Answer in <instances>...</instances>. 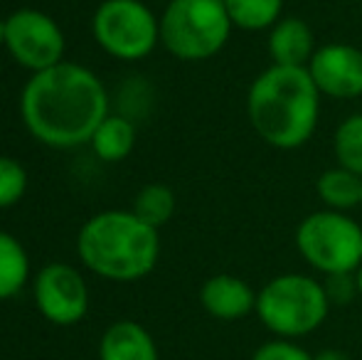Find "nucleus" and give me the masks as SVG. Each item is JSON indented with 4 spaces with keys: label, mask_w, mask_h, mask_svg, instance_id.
Listing matches in <instances>:
<instances>
[{
    "label": "nucleus",
    "mask_w": 362,
    "mask_h": 360,
    "mask_svg": "<svg viewBox=\"0 0 362 360\" xmlns=\"http://www.w3.org/2000/svg\"><path fill=\"white\" fill-rule=\"evenodd\" d=\"M23 124L49 149H76L91 141L109 116V94L91 69L59 62L37 72L20 96Z\"/></svg>",
    "instance_id": "obj_1"
},
{
    "label": "nucleus",
    "mask_w": 362,
    "mask_h": 360,
    "mask_svg": "<svg viewBox=\"0 0 362 360\" xmlns=\"http://www.w3.org/2000/svg\"><path fill=\"white\" fill-rule=\"evenodd\" d=\"M320 99L305 67L272 64L257 74L247 94L252 129L276 151H296L313 139L320 121Z\"/></svg>",
    "instance_id": "obj_2"
},
{
    "label": "nucleus",
    "mask_w": 362,
    "mask_h": 360,
    "mask_svg": "<svg viewBox=\"0 0 362 360\" xmlns=\"http://www.w3.org/2000/svg\"><path fill=\"white\" fill-rule=\"evenodd\" d=\"M76 252L86 269L111 281H139L160 257L158 230L134 210H104L89 217L76 237Z\"/></svg>",
    "instance_id": "obj_3"
},
{
    "label": "nucleus",
    "mask_w": 362,
    "mask_h": 360,
    "mask_svg": "<svg viewBox=\"0 0 362 360\" xmlns=\"http://www.w3.org/2000/svg\"><path fill=\"white\" fill-rule=\"evenodd\" d=\"M330 313L323 281L310 274L286 272L257 291V316L276 338H303L318 331Z\"/></svg>",
    "instance_id": "obj_4"
},
{
    "label": "nucleus",
    "mask_w": 362,
    "mask_h": 360,
    "mask_svg": "<svg viewBox=\"0 0 362 360\" xmlns=\"http://www.w3.org/2000/svg\"><path fill=\"white\" fill-rule=\"evenodd\" d=\"M232 30L222 0H170L160 15V45L182 62L215 57Z\"/></svg>",
    "instance_id": "obj_5"
},
{
    "label": "nucleus",
    "mask_w": 362,
    "mask_h": 360,
    "mask_svg": "<svg viewBox=\"0 0 362 360\" xmlns=\"http://www.w3.org/2000/svg\"><path fill=\"white\" fill-rule=\"evenodd\" d=\"M296 250L323 277L358 272L362 265V225L350 212L315 210L296 227Z\"/></svg>",
    "instance_id": "obj_6"
},
{
    "label": "nucleus",
    "mask_w": 362,
    "mask_h": 360,
    "mask_svg": "<svg viewBox=\"0 0 362 360\" xmlns=\"http://www.w3.org/2000/svg\"><path fill=\"white\" fill-rule=\"evenodd\" d=\"M96 42L111 57L136 62L160 42V18L144 0H104L91 20Z\"/></svg>",
    "instance_id": "obj_7"
},
{
    "label": "nucleus",
    "mask_w": 362,
    "mask_h": 360,
    "mask_svg": "<svg viewBox=\"0 0 362 360\" xmlns=\"http://www.w3.org/2000/svg\"><path fill=\"white\" fill-rule=\"evenodd\" d=\"M5 50L20 67L33 74L45 72L64 62L62 28L47 13L33 8L15 10L5 18Z\"/></svg>",
    "instance_id": "obj_8"
},
{
    "label": "nucleus",
    "mask_w": 362,
    "mask_h": 360,
    "mask_svg": "<svg viewBox=\"0 0 362 360\" xmlns=\"http://www.w3.org/2000/svg\"><path fill=\"white\" fill-rule=\"evenodd\" d=\"M37 311L54 326H74L89 311V289L74 267L54 262L35 277Z\"/></svg>",
    "instance_id": "obj_9"
},
{
    "label": "nucleus",
    "mask_w": 362,
    "mask_h": 360,
    "mask_svg": "<svg viewBox=\"0 0 362 360\" xmlns=\"http://www.w3.org/2000/svg\"><path fill=\"white\" fill-rule=\"evenodd\" d=\"M308 74L323 96L340 101L362 96V50L350 42H325L308 62Z\"/></svg>",
    "instance_id": "obj_10"
},
{
    "label": "nucleus",
    "mask_w": 362,
    "mask_h": 360,
    "mask_svg": "<svg viewBox=\"0 0 362 360\" xmlns=\"http://www.w3.org/2000/svg\"><path fill=\"white\" fill-rule=\"evenodd\" d=\"M200 303L212 318L232 323L257 313V291L237 274H215L200 286Z\"/></svg>",
    "instance_id": "obj_11"
},
{
    "label": "nucleus",
    "mask_w": 362,
    "mask_h": 360,
    "mask_svg": "<svg viewBox=\"0 0 362 360\" xmlns=\"http://www.w3.org/2000/svg\"><path fill=\"white\" fill-rule=\"evenodd\" d=\"M267 50L272 64H279V67H308L318 45H315V35L305 20L281 18L269 30Z\"/></svg>",
    "instance_id": "obj_12"
},
{
    "label": "nucleus",
    "mask_w": 362,
    "mask_h": 360,
    "mask_svg": "<svg viewBox=\"0 0 362 360\" xmlns=\"http://www.w3.org/2000/svg\"><path fill=\"white\" fill-rule=\"evenodd\" d=\"M99 360H158V346L141 323L116 321L101 336Z\"/></svg>",
    "instance_id": "obj_13"
},
{
    "label": "nucleus",
    "mask_w": 362,
    "mask_h": 360,
    "mask_svg": "<svg viewBox=\"0 0 362 360\" xmlns=\"http://www.w3.org/2000/svg\"><path fill=\"white\" fill-rule=\"evenodd\" d=\"M315 192H318L323 207L338 212H350L355 207H360L362 202V175L343 168V166H333V168L323 170L318 175Z\"/></svg>",
    "instance_id": "obj_14"
},
{
    "label": "nucleus",
    "mask_w": 362,
    "mask_h": 360,
    "mask_svg": "<svg viewBox=\"0 0 362 360\" xmlns=\"http://www.w3.org/2000/svg\"><path fill=\"white\" fill-rule=\"evenodd\" d=\"M89 144L94 146V153L99 156L101 161H106V163L124 161L136 146L134 121L119 114H109L99 124V129L94 131Z\"/></svg>",
    "instance_id": "obj_15"
},
{
    "label": "nucleus",
    "mask_w": 362,
    "mask_h": 360,
    "mask_svg": "<svg viewBox=\"0 0 362 360\" xmlns=\"http://www.w3.org/2000/svg\"><path fill=\"white\" fill-rule=\"evenodd\" d=\"M30 279V257L20 240L0 230V301L23 291Z\"/></svg>",
    "instance_id": "obj_16"
},
{
    "label": "nucleus",
    "mask_w": 362,
    "mask_h": 360,
    "mask_svg": "<svg viewBox=\"0 0 362 360\" xmlns=\"http://www.w3.org/2000/svg\"><path fill=\"white\" fill-rule=\"evenodd\" d=\"M234 28L244 33L272 30L284 18V0H222Z\"/></svg>",
    "instance_id": "obj_17"
},
{
    "label": "nucleus",
    "mask_w": 362,
    "mask_h": 360,
    "mask_svg": "<svg viewBox=\"0 0 362 360\" xmlns=\"http://www.w3.org/2000/svg\"><path fill=\"white\" fill-rule=\"evenodd\" d=\"M175 205H177L175 192H173L170 187L163 185V182H151V185L139 190V195L134 197V207H131V210H134V215L141 217L146 225L160 230L163 225H168V222L173 220Z\"/></svg>",
    "instance_id": "obj_18"
},
{
    "label": "nucleus",
    "mask_w": 362,
    "mask_h": 360,
    "mask_svg": "<svg viewBox=\"0 0 362 360\" xmlns=\"http://www.w3.org/2000/svg\"><path fill=\"white\" fill-rule=\"evenodd\" d=\"M335 166L362 175V111L345 116L333 134Z\"/></svg>",
    "instance_id": "obj_19"
},
{
    "label": "nucleus",
    "mask_w": 362,
    "mask_h": 360,
    "mask_svg": "<svg viewBox=\"0 0 362 360\" xmlns=\"http://www.w3.org/2000/svg\"><path fill=\"white\" fill-rule=\"evenodd\" d=\"M28 190V170L10 156H0V210L13 207L23 200Z\"/></svg>",
    "instance_id": "obj_20"
},
{
    "label": "nucleus",
    "mask_w": 362,
    "mask_h": 360,
    "mask_svg": "<svg viewBox=\"0 0 362 360\" xmlns=\"http://www.w3.org/2000/svg\"><path fill=\"white\" fill-rule=\"evenodd\" d=\"M325 289V296H328L330 306H348L355 298H360L358 291V277L355 272H343V274H328V277L320 279Z\"/></svg>",
    "instance_id": "obj_21"
},
{
    "label": "nucleus",
    "mask_w": 362,
    "mask_h": 360,
    "mask_svg": "<svg viewBox=\"0 0 362 360\" xmlns=\"http://www.w3.org/2000/svg\"><path fill=\"white\" fill-rule=\"evenodd\" d=\"M252 360H313V353L291 338H272L252 353Z\"/></svg>",
    "instance_id": "obj_22"
},
{
    "label": "nucleus",
    "mask_w": 362,
    "mask_h": 360,
    "mask_svg": "<svg viewBox=\"0 0 362 360\" xmlns=\"http://www.w3.org/2000/svg\"><path fill=\"white\" fill-rule=\"evenodd\" d=\"M313 360H353L345 351L340 348H323V351L313 353Z\"/></svg>",
    "instance_id": "obj_23"
},
{
    "label": "nucleus",
    "mask_w": 362,
    "mask_h": 360,
    "mask_svg": "<svg viewBox=\"0 0 362 360\" xmlns=\"http://www.w3.org/2000/svg\"><path fill=\"white\" fill-rule=\"evenodd\" d=\"M0 47H5V20H0Z\"/></svg>",
    "instance_id": "obj_24"
},
{
    "label": "nucleus",
    "mask_w": 362,
    "mask_h": 360,
    "mask_svg": "<svg viewBox=\"0 0 362 360\" xmlns=\"http://www.w3.org/2000/svg\"><path fill=\"white\" fill-rule=\"evenodd\" d=\"M355 277H358V291H360V298H362V265H360V269L355 272Z\"/></svg>",
    "instance_id": "obj_25"
},
{
    "label": "nucleus",
    "mask_w": 362,
    "mask_h": 360,
    "mask_svg": "<svg viewBox=\"0 0 362 360\" xmlns=\"http://www.w3.org/2000/svg\"><path fill=\"white\" fill-rule=\"evenodd\" d=\"M360 210H362V202H360Z\"/></svg>",
    "instance_id": "obj_26"
}]
</instances>
